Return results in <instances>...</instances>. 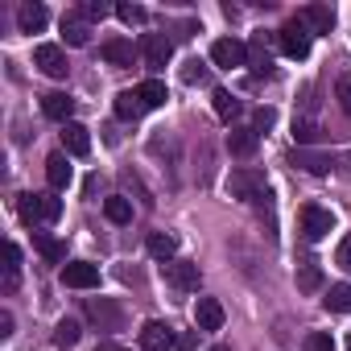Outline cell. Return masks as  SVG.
Masks as SVG:
<instances>
[{
	"instance_id": "44",
	"label": "cell",
	"mask_w": 351,
	"mask_h": 351,
	"mask_svg": "<svg viewBox=\"0 0 351 351\" xmlns=\"http://www.w3.org/2000/svg\"><path fill=\"white\" fill-rule=\"evenodd\" d=\"M347 347H351V335H347Z\"/></svg>"
},
{
	"instance_id": "15",
	"label": "cell",
	"mask_w": 351,
	"mask_h": 351,
	"mask_svg": "<svg viewBox=\"0 0 351 351\" xmlns=\"http://www.w3.org/2000/svg\"><path fill=\"white\" fill-rule=\"evenodd\" d=\"M195 322H199V330H223V306H219V298H199L195 302Z\"/></svg>"
},
{
	"instance_id": "34",
	"label": "cell",
	"mask_w": 351,
	"mask_h": 351,
	"mask_svg": "<svg viewBox=\"0 0 351 351\" xmlns=\"http://www.w3.org/2000/svg\"><path fill=\"white\" fill-rule=\"evenodd\" d=\"M302 351H335V339L326 330H310L306 343H302Z\"/></svg>"
},
{
	"instance_id": "36",
	"label": "cell",
	"mask_w": 351,
	"mask_h": 351,
	"mask_svg": "<svg viewBox=\"0 0 351 351\" xmlns=\"http://www.w3.org/2000/svg\"><path fill=\"white\" fill-rule=\"evenodd\" d=\"M116 17H120L124 25H141V21H145V9H141V5H116Z\"/></svg>"
},
{
	"instance_id": "23",
	"label": "cell",
	"mask_w": 351,
	"mask_h": 351,
	"mask_svg": "<svg viewBox=\"0 0 351 351\" xmlns=\"http://www.w3.org/2000/svg\"><path fill=\"white\" fill-rule=\"evenodd\" d=\"M145 112H149V108H145V99H141V91H136V87L116 95V116H120V120H141Z\"/></svg>"
},
{
	"instance_id": "19",
	"label": "cell",
	"mask_w": 351,
	"mask_h": 351,
	"mask_svg": "<svg viewBox=\"0 0 351 351\" xmlns=\"http://www.w3.org/2000/svg\"><path fill=\"white\" fill-rule=\"evenodd\" d=\"M289 165H298V169H306V173H330V157L326 153H314V149H293L289 153Z\"/></svg>"
},
{
	"instance_id": "24",
	"label": "cell",
	"mask_w": 351,
	"mask_h": 351,
	"mask_svg": "<svg viewBox=\"0 0 351 351\" xmlns=\"http://www.w3.org/2000/svg\"><path fill=\"white\" fill-rule=\"evenodd\" d=\"M298 289H302V293L322 289V269H318L314 256H302V261H298Z\"/></svg>"
},
{
	"instance_id": "13",
	"label": "cell",
	"mask_w": 351,
	"mask_h": 351,
	"mask_svg": "<svg viewBox=\"0 0 351 351\" xmlns=\"http://www.w3.org/2000/svg\"><path fill=\"white\" fill-rule=\"evenodd\" d=\"M46 178H50V191H54V195L71 186L75 169H71V157H66V153H50V157H46Z\"/></svg>"
},
{
	"instance_id": "10",
	"label": "cell",
	"mask_w": 351,
	"mask_h": 351,
	"mask_svg": "<svg viewBox=\"0 0 351 351\" xmlns=\"http://www.w3.org/2000/svg\"><path fill=\"white\" fill-rule=\"evenodd\" d=\"M165 281L178 293H195L199 289V265L195 261H169L165 265Z\"/></svg>"
},
{
	"instance_id": "11",
	"label": "cell",
	"mask_w": 351,
	"mask_h": 351,
	"mask_svg": "<svg viewBox=\"0 0 351 351\" xmlns=\"http://www.w3.org/2000/svg\"><path fill=\"white\" fill-rule=\"evenodd\" d=\"M141 54H145V62H149L153 71H161V66L173 58V42H169L165 34H145V38H141Z\"/></svg>"
},
{
	"instance_id": "43",
	"label": "cell",
	"mask_w": 351,
	"mask_h": 351,
	"mask_svg": "<svg viewBox=\"0 0 351 351\" xmlns=\"http://www.w3.org/2000/svg\"><path fill=\"white\" fill-rule=\"evenodd\" d=\"M215 351H232V347H215Z\"/></svg>"
},
{
	"instance_id": "33",
	"label": "cell",
	"mask_w": 351,
	"mask_h": 351,
	"mask_svg": "<svg viewBox=\"0 0 351 351\" xmlns=\"http://www.w3.org/2000/svg\"><path fill=\"white\" fill-rule=\"evenodd\" d=\"M79 335H83V330H79V322H75V318H62V322L54 326V343H58V347H75V343H79Z\"/></svg>"
},
{
	"instance_id": "30",
	"label": "cell",
	"mask_w": 351,
	"mask_h": 351,
	"mask_svg": "<svg viewBox=\"0 0 351 351\" xmlns=\"http://www.w3.org/2000/svg\"><path fill=\"white\" fill-rule=\"evenodd\" d=\"M17 273H21V248L17 244H5V289L9 293L17 289Z\"/></svg>"
},
{
	"instance_id": "42",
	"label": "cell",
	"mask_w": 351,
	"mask_h": 351,
	"mask_svg": "<svg viewBox=\"0 0 351 351\" xmlns=\"http://www.w3.org/2000/svg\"><path fill=\"white\" fill-rule=\"evenodd\" d=\"M95 351H124V347H116V343H99Z\"/></svg>"
},
{
	"instance_id": "5",
	"label": "cell",
	"mask_w": 351,
	"mask_h": 351,
	"mask_svg": "<svg viewBox=\"0 0 351 351\" xmlns=\"http://www.w3.org/2000/svg\"><path fill=\"white\" fill-rule=\"evenodd\" d=\"M34 66H38L42 75H50V79H66V71H71L66 50H62V46H54V42H42V46L34 50Z\"/></svg>"
},
{
	"instance_id": "7",
	"label": "cell",
	"mask_w": 351,
	"mask_h": 351,
	"mask_svg": "<svg viewBox=\"0 0 351 351\" xmlns=\"http://www.w3.org/2000/svg\"><path fill=\"white\" fill-rule=\"evenodd\" d=\"M58 277H62L66 289H95L99 285V265H91V261H66Z\"/></svg>"
},
{
	"instance_id": "26",
	"label": "cell",
	"mask_w": 351,
	"mask_h": 351,
	"mask_svg": "<svg viewBox=\"0 0 351 351\" xmlns=\"http://www.w3.org/2000/svg\"><path fill=\"white\" fill-rule=\"evenodd\" d=\"M104 215L112 219V223H132V199H124V195H112V199H104Z\"/></svg>"
},
{
	"instance_id": "9",
	"label": "cell",
	"mask_w": 351,
	"mask_h": 351,
	"mask_svg": "<svg viewBox=\"0 0 351 351\" xmlns=\"http://www.w3.org/2000/svg\"><path fill=\"white\" fill-rule=\"evenodd\" d=\"M178 347V339H173V326H165V322H145L141 326V351H173Z\"/></svg>"
},
{
	"instance_id": "18",
	"label": "cell",
	"mask_w": 351,
	"mask_h": 351,
	"mask_svg": "<svg viewBox=\"0 0 351 351\" xmlns=\"http://www.w3.org/2000/svg\"><path fill=\"white\" fill-rule=\"evenodd\" d=\"M298 17L306 21L310 34H330V29H335V9H330V5H306Z\"/></svg>"
},
{
	"instance_id": "35",
	"label": "cell",
	"mask_w": 351,
	"mask_h": 351,
	"mask_svg": "<svg viewBox=\"0 0 351 351\" xmlns=\"http://www.w3.org/2000/svg\"><path fill=\"white\" fill-rule=\"evenodd\" d=\"M335 95H339V108H343V112H347V120H351V75H339Z\"/></svg>"
},
{
	"instance_id": "32",
	"label": "cell",
	"mask_w": 351,
	"mask_h": 351,
	"mask_svg": "<svg viewBox=\"0 0 351 351\" xmlns=\"http://www.w3.org/2000/svg\"><path fill=\"white\" fill-rule=\"evenodd\" d=\"M318 136H322V128H318L314 120H293V141H298V149H310Z\"/></svg>"
},
{
	"instance_id": "37",
	"label": "cell",
	"mask_w": 351,
	"mask_h": 351,
	"mask_svg": "<svg viewBox=\"0 0 351 351\" xmlns=\"http://www.w3.org/2000/svg\"><path fill=\"white\" fill-rule=\"evenodd\" d=\"M273 124H277V112H273V108H256L252 128H256V132H265V128H273Z\"/></svg>"
},
{
	"instance_id": "21",
	"label": "cell",
	"mask_w": 351,
	"mask_h": 351,
	"mask_svg": "<svg viewBox=\"0 0 351 351\" xmlns=\"http://www.w3.org/2000/svg\"><path fill=\"white\" fill-rule=\"evenodd\" d=\"M99 54H104V62H112V66H132V42H128V38H108V42L99 46Z\"/></svg>"
},
{
	"instance_id": "41",
	"label": "cell",
	"mask_w": 351,
	"mask_h": 351,
	"mask_svg": "<svg viewBox=\"0 0 351 351\" xmlns=\"http://www.w3.org/2000/svg\"><path fill=\"white\" fill-rule=\"evenodd\" d=\"M9 335H13V314L0 310V339H9Z\"/></svg>"
},
{
	"instance_id": "1",
	"label": "cell",
	"mask_w": 351,
	"mask_h": 351,
	"mask_svg": "<svg viewBox=\"0 0 351 351\" xmlns=\"http://www.w3.org/2000/svg\"><path fill=\"white\" fill-rule=\"evenodd\" d=\"M17 211H21L25 223H58V215H62V199H58L54 191H50V195H21Z\"/></svg>"
},
{
	"instance_id": "29",
	"label": "cell",
	"mask_w": 351,
	"mask_h": 351,
	"mask_svg": "<svg viewBox=\"0 0 351 351\" xmlns=\"http://www.w3.org/2000/svg\"><path fill=\"white\" fill-rule=\"evenodd\" d=\"M248 62H252V75H273V58H269V50H265V38H256V42L248 46Z\"/></svg>"
},
{
	"instance_id": "28",
	"label": "cell",
	"mask_w": 351,
	"mask_h": 351,
	"mask_svg": "<svg viewBox=\"0 0 351 351\" xmlns=\"http://www.w3.org/2000/svg\"><path fill=\"white\" fill-rule=\"evenodd\" d=\"M322 302H326V310H335V314H351V285H347V281L330 285Z\"/></svg>"
},
{
	"instance_id": "4",
	"label": "cell",
	"mask_w": 351,
	"mask_h": 351,
	"mask_svg": "<svg viewBox=\"0 0 351 351\" xmlns=\"http://www.w3.org/2000/svg\"><path fill=\"white\" fill-rule=\"evenodd\" d=\"M211 62H215L219 71H236V66H248V46H244L240 38H219V42L211 46Z\"/></svg>"
},
{
	"instance_id": "22",
	"label": "cell",
	"mask_w": 351,
	"mask_h": 351,
	"mask_svg": "<svg viewBox=\"0 0 351 351\" xmlns=\"http://www.w3.org/2000/svg\"><path fill=\"white\" fill-rule=\"evenodd\" d=\"M62 38H66V46H87L91 42V21L87 17H62Z\"/></svg>"
},
{
	"instance_id": "14",
	"label": "cell",
	"mask_w": 351,
	"mask_h": 351,
	"mask_svg": "<svg viewBox=\"0 0 351 351\" xmlns=\"http://www.w3.org/2000/svg\"><path fill=\"white\" fill-rule=\"evenodd\" d=\"M71 112H75V99H71L66 91H50V95H42V116H46V120L71 124Z\"/></svg>"
},
{
	"instance_id": "40",
	"label": "cell",
	"mask_w": 351,
	"mask_h": 351,
	"mask_svg": "<svg viewBox=\"0 0 351 351\" xmlns=\"http://www.w3.org/2000/svg\"><path fill=\"white\" fill-rule=\"evenodd\" d=\"M182 79H186V83H195V79L203 83V79H207V71H203V62H191V66L182 71Z\"/></svg>"
},
{
	"instance_id": "20",
	"label": "cell",
	"mask_w": 351,
	"mask_h": 351,
	"mask_svg": "<svg viewBox=\"0 0 351 351\" xmlns=\"http://www.w3.org/2000/svg\"><path fill=\"white\" fill-rule=\"evenodd\" d=\"M256 145H261V132L256 128H232L228 132V153L232 157H252Z\"/></svg>"
},
{
	"instance_id": "8",
	"label": "cell",
	"mask_w": 351,
	"mask_h": 351,
	"mask_svg": "<svg viewBox=\"0 0 351 351\" xmlns=\"http://www.w3.org/2000/svg\"><path fill=\"white\" fill-rule=\"evenodd\" d=\"M87 314L99 322V330H124V310L112 298H87Z\"/></svg>"
},
{
	"instance_id": "16",
	"label": "cell",
	"mask_w": 351,
	"mask_h": 351,
	"mask_svg": "<svg viewBox=\"0 0 351 351\" xmlns=\"http://www.w3.org/2000/svg\"><path fill=\"white\" fill-rule=\"evenodd\" d=\"M145 248H149V256L161 261V265L178 261V240H173L169 232H149V236H145Z\"/></svg>"
},
{
	"instance_id": "6",
	"label": "cell",
	"mask_w": 351,
	"mask_h": 351,
	"mask_svg": "<svg viewBox=\"0 0 351 351\" xmlns=\"http://www.w3.org/2000/svg\"><path fill=\"white\" fill-rule=\"evenodd\" d=\"M326 232H335V215H330L326 207H318V203H306V207H302V236H306L310 244H318Z\"/></svg>"
},
{
	"instance_id": "38",
	"label": "cell",
	"mask_w": 351,
	"mask_h": 351,
	"mask_svg": "<svg viewBox=\"0 0 351 351\" xmlns=\"http://www.w3.org/2000/svg\"><path fill=\"white\" fill-rule=\"evenodd\" d=\"M335 261H339V269H343V273H351V236H343V240H339Z\"/></svg>"
},
{
	"instance_id": "3",
	"label": "cell",
	"mask_w": 351,
	"mask_h": 351,
	"mask_svg": "<svg viewBox=\"0 0 351 351\" xmlns=\"http://www.w3.org/2000/svg\"><path fill=\"white\" fill-rule=\"evenodd\" d=\"M310 29H306V21L302 17H293V21H285L281 25V34H277V46H281V54L285 58H306L310 54Z\"/></svg>"
},
{
	"instance_id": "2",
	"label": "cell",
	"mask_w": 351,
	"mask_h": 351,
	"mask_svg": "<svg viewBox=\"0 0 351 351\" xmlns=\"http://www.w3.org/2000/svg\"><path fill=\"white\" fill-rule=\"evenodd\" d=\"M228 191H232V199H244V203L269 199V186H265V173L261 169H232Z\"/></svg>"
},
{
	"instance_id": "31",
	"label": "cell",
	"mask_w": 351,
	"mask_h": 351,
	"mask_svg": "<svg viewBox=\"0 0 351 351\" xmlns=\"http://www.w3.org/2000/svg\"><path fill=\"white\" fill-rule=\"evenodd\" d=\"M136 91H141L145 108H161V104L169 99V95H165V83H161V79H145V83H141Z\"/></svg>"
},
{
	"instance_id": "27",
	"label": "cell",
	"mask_w": 351,
	"mask_h": 351,
	"mask_svg": "<svg viewBox=\"0 0 351 351\" xmlns=\"http://www.w3.org/2000/svg\"><path fill=\"white\" fill-rule=\"evenodd\" d=\"M211 99H215V116H219L223 124H232V120H236V116L244 112V104H240V99H236L232 91H215Z\"/></svg>"
},
{
	"instance_id": "39",
	"label": "cell",
	"mask_w": 351,
	"mask_h": 351,
	"mask_svg": "<svg viewBox=\"0 0 351 351\" xmlns=\"http://www.w3.org/2000/svg\"><path fill=\"white\" fill-rule=\"evenodd\" d=\"M108 13H112V9H108V5H99V0H87V5H83V17H87V21H104Z\"/></svg>"
},
{
	"instance_id": "12",
	"label": "cell",
	"mask_w": 351,
	"mask_h": 351,
	"mask_svg": "<svg viewBox=\"0 0 351 351\" xmlns=\"http://www.w3.org/2000/svg\"><path fill=\"white\" fill-rule=\"evenodd\" d=\"M62 153H66V157H87V153H91V128L79 124V120L62 124Z\"/></svg>"
},
{
	"instance_id": "25",
	"label": "cell",
	"mask_w": 351,
	"mask_h": 351,
	"mask_svg": "<svg viewBox=\"0 0 351 351\" xmlns=\"http://www.w3.org/2000/svg\"><path fill=\"white\" fill-rule=\"evenodd\" d=\"M34 248H38L50 265H62V261H66V244H62V240H54L50 232H34Z\"/></svg>"
},
{
	"instance_id": "17",
	"label": "cell",
	"mask_w": 351,
	"mask_h": 351,
	"mask_svg": "<svg viewBox=\"0 0 351 351\" xmlns=\"http://www.w3.org/2000/svg\"><path fill=\"white\" fill-rule=\"evenodd\" d=\"M46 21H50V13H46V5H38V0H25V5L17 9V25H21V34H42Z\"/></svg>"
}]
</instances>
